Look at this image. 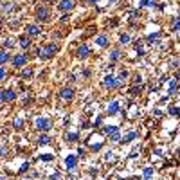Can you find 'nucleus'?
<instances>
[{
	"instance_id": "27",
	"label": "nucleus",
	"mask_w": 180,
	"mask_h": 180,
	"mask_svg": "<svg viewBox=\"0 0 180 180\" xmlns=\"http://www.w3.org/2000/svg\"><path fill=\"white\" fill-rule=\"evenodd\" d=\"M119 40H121V43L124 45V43H130L132 38H130V34H121V38H119Z\"/></svg>"
},
{
	"instance_id": "39",
	"label": "nucleus",
	"mask_w": 180,
	"mask_h": 180,
	"mask_svg": "<svg viewBox=\"0 0 180 180\" xmlns=\"http://www.w3.org/2000/svg\"><path fill=\"white\" fill-rule=\"evenodd\" d=\"M0 101H4V88H0Z\"/></svg>"
},
{
	"instance_id": "42",
	"label": "nucleus",
	"mask_w": 180,
	"mask_h": 180,
	"mask_svg": "<svg viewBox=\"0 0 180 180\" xmlns=\"http://www.w3.org/2000/svg\"><path fill=\"white\" fill-rule=\"evenodd\" d=\"M0 180H6V178H4V177H0Z\"/></svg>"
},
{
	"instance_id": "1",
	"label": "nucleus",
	"mask_w": 180,
	"mask_h": 180,
	"mask_svg": "<svg viewBox=\"0 0 180 180\" xmlns=\"http://www.w3.org/2000/svg\"><path fill=\"white\" fill-rule=\"evenodd\" d=\"M56 52H58V45H56V43H47V45L40 47V51H38L40 58H43V60H49V58H52Z\"/></svg>"
},
{
	"instance_id": "7",
	"label": "nucleus",
	"mask_w": 180,
	"mask_h": 180,
	"mask_svg": "<svg viewBox=\"0 0 180 180\" xmlns=\"http://www.w3.org/2000/svg\"><path fill=\"white\" fill-rule=\"evenodd\" d=\"M105 132L112 137V140H121V135H119V128L117 126H108V128H105Z\"/></svg>"
},
{
	"instance_id": "36",
	"label": "nucleus",
	"mask_w": 180,
	"mask_h": 180,
	"mask_svg": "<svg viewBox=\"0 0 180 180\" xmlns=\"http://www.w3.org/2000/svg\"><path fill=\"white\" fill-rule=\"evenodd\" d=\"M101 123H103V117H101V115H97V119L94 121V124H95V126H99Z\"/></svg>"
},
{
	"instance_id": "2",
	"label": "nucleus",
	"mask_w": 180,
	"mask_h": 180,
	"mask_svg": "<svg viewBox=\"0 0 180 180\" xmlns=\"http://www.w3.org/2000/svg\"><path fill=\"white\" fill-rule=\"evenodd\" d=\"M36 128L42 130V132H47V130L52 128V121L47 119V117H38V119H36Z\"/></svg>"
},
{
	"instance_id": "26",
	"label": "nucleus",
	"mask_w": 180,
	"mask_h": 180,
	"mask_svg": "<svg viewBox=\"0 0 180 180\" xmlns=\"http://www.w3.org/2000/svg\"><path fill=\"white\" fill-rule=\"evenodd\" d=\"M126 77H128V72H126V70H123V72L119 74V77H117V81H119V85H123V81H124Z\"/></svg>"
},
{
	"instance_id": "23",
	"label": "nucleus",
	"mask_w": 180,
	"mask_h": 180,
	"mask_svg": "<svg viewBox=\"0 0 180 180\" xmlns=\"http://www.w3.org/2000/svg\"><path fill=\"white\" fill-rule=\"evenodd\" d=\"M142 177H144L146 180H149L151 177H153V170H151V168H146V170H144V173H142Z\"/></svg>"
},
{
	"instance_id": "20",
	"label": "nucleus",
	"mask_w": 180,
	"mask_h": 180,
	"mask_svg": "<svg viewBox=\"0 0 180 180\" xmlns=\"http://www.w3.org/2000/svg\"><path fill=\"white\" fill-rule=\"evenodd\" d=\"M65 139H67L69 142H76V140L79 139V133H76V132H70V133H67V135H65Z\"/></svg>"
},
{
	"instance_id": "4",
	"label": "nucleus",
	"mask_w": 180,
	"mask_h": 180,
	"mask_svg": "<svg viewBox=\"0 0 180 180\" xmlns=\"http://www.w3.org/2000/svg\"><path fill=\"white\" fill-rule=\"evenodd\" d=\"M60 97L65 99V101L74 99V88H72V86H63V88L60 90Z\"/></svg>"
},
{
	"instance_id": "29",
	"label": "nucleus",
	"mask_w": 180,
	"mask_h": 180,
	"mask_svg": "<svg viewBox=\"0 0 180 180\" xmlns=\"http://www.w3.org/2000/svg\"><path fill=\"white\" fill-rule=\"evenodd\" d=\"M159 36H160V32H153V34H149V36H148V42H155Z\"/></svg>"
},
{
	"instance_id": "12",
	"label": "nucleus",
	"mask_w": 180,
	"mask_h": 180,
	"mask_svg": "<svg viewBox=\"0 0 180 180\" xmlns=\"http://www.w3.org/2000/svg\"><path fill=\"white\" fill-rule=\"evenodd\" d=\"M177 88H178V76L175 74V77L171 79V83L168 85V92L170 94H177Z\"/></svg>"
},
{
	"instance_id": "11",
	"label": "nucleus",
	"mask_w": 180,
	"mask_h": 180,
	"mask_svg": "<svg viewBox=\"0 0 180 180\" xmlns=\"http://www.w3.org/2000/svg\"><path fill=\"white\" fill-rule=\"evenodd\" d=\"M15 99H16V92L11 90V88H4V101H6V103H11V101H15Z\"/></svg>"
},
{
	"instance_id": "25",
	"label": "nucleus",
	"mask_w": 180,
	"mask_h": 180,
	"mask_svg": "<svg viewBox=\"0 0 180 180\" xmlns=\"http://www.w3.org/2000/svg\"><path fill=\"white\" fill-rule=\"evenodd\" d=\"M13 126L15 128H22L23 126V119H22V117H16V119L13 121Z\"/></svg>"
},
{
	"instance_id": "10",
	"label": "nucleus",
	"mask_w": 180,
	"mask_h": 180,
	"mask_svg": "<svg viewBox=\"0 0 180 180\" xmlns=\"http://www.w3.org/2000/svg\"><path fill=\"white\" fill-rule=\"evenodd\" d=\"M25 32H27L29 36H38V34L42 32V29H40L38 25H34V23H29V25H25Z\"/></svg>"
},
{
	"instance_id": "30",
	"label": "nucleus",
	"mask_w": 180,
	"mask_h": 180,
	"mask_svg": "<svg viewBox=\"0 0 180 180\" xmlns=\"http://www.w3.org/2000/svg\"><path fill=\"white\" fill-rule=\"evenodd\" d=\"M170 114L173 117H177V115H178V106H171V108H170Z\"/></svg>"
},
{
	"instance_id": "3",
	"label": "nucleus",
	"mask_w": 180,
	"mask_h": 180,
	"mask_svg": "<svg viewBox=\"0 0 180 180\" xmlns=\"http://www.w3.org/2000/svg\"><path fill=\"white\" fill-rule=\"evenodd\" d=\"M36 18H38L40 22H49V18H51V11H49V7H45V6L38 7V11H36Z\"/></svg>"
},
{
	"instance_id": "40",
	"label": "nucleus",
	"mask_w": 180,
	"mask_h": 180,
	"mask_svg": "<svg viewBox=\"0 0 180 180\" xmlns=\"http://www.w3.org/2000/svg\"><path fill=\"white\" fill-rule=\"evenodd\" d=\"M86 2H90V4H95V2H99V0H86Z\"/></svg>"
},
{
	"instance_id": "9",
	"label": "nucleus",
	"mask_w": 180,
	"mask_h": 180,
	"mask_svg": "<svg viewBox=\"0 0 180 180\" xmlns=\"http://www.w3.org/2000/svg\"><path fill=\"white\" fill-rule=\"evenodd\" d=\"M74 6H76L74 0H61L58 7H60L61 11H65V13H67V11H72V9H74Z\"/></svg>"
},
{
	"instance_id": "17",
	"label": "nucleus",
	"mask_w": 180,
	"mask_h": 180,
	"mask_svg": "<svg viewBox=\"0 0 180 180\" xmlns=\"http://www.w3.org/2000/svg\"><path fill=\"white\" fill-rule=\"evenodd\" d=\"M7 61H11V56L7 51H2L0 52V65H4V63H7Z\"/></svg>"
},
{
	"instance_id": "31",
	"label": "nucleus",
	"mask_w": 180,
	"mask_h": 180,
	"mask_svg": "<svg viewBox=\"0 0 180 180\" xmlns=\"http://www.w3.org/2000/svg\"><path fill=\"white\" fill-rule=\"evenodd\" d=\"M6 76H7L6 69H4V67H0V81H4V79H6Z\"/></svg>"
},
{
	"instance_id": "15",
	"label": "nucleus",
	"mask_w": 180,
	"mask_h": 180,
	"mask_svg": "<svg viewBox=\"0 0 180 180\" xmlns=\"http://www.w3.org/2000/svg\"><path fill=\"white\" fill-rule=\"evenodd\" d=\"M95 45H97V47H106V45H108V36H106V34L95 36Z\"/></svg>"
},
{
	"instance_id": "24",
	"label": "nucleus",
	"mask_w": 180,
	"mask_h": 180,
	"mask_svg": "<svg viewBox=\"0 0 180 180\" xmlns=\"http://www.w3.org/2000/svg\"><path fill=\"white\" fill-rule=\"evenodd\" d=\"M155 4H157V0H140L139 6H149V7H153Z\"/></svg>"
},
{
	"instance_id": "14",
	"label": "nucleus",
	"mask_w": 180,
	"mask_h": 180,
	"mask_svg": "<svg viewBox=\"0 0 180 180\" xmlns=\"http://www.w3.org/2000/svg\"><path fill=\"white\" fill-rule=\"evenodd\" d=\"M119 108H121V106H119V101H112V103L108 105V108H106V112H108L110 115H115L117 112H119Z\"/></svg>"
},
{
	"instance_id": "16",
	"label": "nucleus",
	"mask_w": 180,
	"mask_h": 180,
	"mask_svg": "<svg viewBox=\"0 0 180 180\" xmlns=\"http://www.w3.org/2000/svg\"><path fill=\"white\" fill-rule=\"evenodd\" d=\"M137 137H139V133H137V132H130L128 135H124V137L121 139V142H123V144H126V142H132L133 139H137Z\"/></svg>"
},
{
	"instance_id": "33",
	"label": "nucleus",
	"mask_w": 180,
	"mask_h": 180,
	"mask_svg": "<svg viewBox=\"0 0 180 180\" xmlns=\"http://www.w3.org/2000/svg\"><path fill=\"white\" fill-rule=\"evenodd\" d=\"M54 157L52 155H49V153H45V155H40V160H52Z\"/></svg>"
},
{
	"instance_id": "37",
	"label": "nucleus",
	"mask_w": 180,
	"mask_h": 180,
	"mask_svg": "<svg viewBox=\"0 0 180 180\" xmlns=\"http://www.w3.org/2000/svg\"><path fill=\"white\" fill-rule=\"evenodd\" d=\"M137 52H139V54H144V49H142L140 45H137Z\"/></svg>"
},
{
	"instance_id": "22",
	"label": "nucleus",
	"mask_w": 180,
	"mask_h": 180,
	"mask_svg": "<svg viewBox=\"0 0 180 180\" xmlns=\"http://www.w3.org/2000/svg\"><path fill=\"white\" fill-rule=\"evenodd\" d=\"M119 58H121V51H112V54H110V60H112V61H117V60H119Z\"/></svg>"
},
{
	"instance_id": "35",
	"label": "nucleus",
	"mask_w": 180,
	"mask_h": 180,
	"mask_svg": "<svg viewBox=\"0 0 180 180\" xmlns=\"http://www.w3.org/2000/svg\"><path fill=\"white\" fill-rule=\"evenodd\" d=\"M51 180H60V171H54L51 175Z\"/></svg>"
},
{
	"instance_id": "13",
	"label": "nucleus",
	"mask_w": 180,
	"mask_h": 180,
	"mask_svg": "<svg viewBox=\"0 0 180 180\" xmlns=\"http://www.w3.org/2000/svg\"><path fill=\"white\" fill-rule=\"evenodd\" d=\"M77 56H79V58H88V56H90V47L85 45V43L79 45V49H77Z\"/></svg>"
},
{
	"instance_id": "38",
	"label": "nucleus",
	"mask_w": 180,
	"mask_h": 180,
	"mask_svg": "<svg viewBox=\"0 0 180 180\" xmlns=\"http://www.w3.org/2000/svg\"><path fill=\"white\" fill-rule=\"evenodd\" d=\"M27 168H29V164L25 162V164H23V166H22V168H20V171H25V170H27Z\"/></svg>"
},
{
	"instance_id": "8",
	"label": "nucleus",
	"mask_w": 180,
	"mask_h": 180,
	"mask_svg": "<svg viewBox=\"0 0 180 180\" xmlns=\"http://www.w3.org/2000/svg\"><path fill=\"white\" fill-rule=\"evenodd\" d=\"M65 166H67L69 171L76 170V166H77V157H76V155H69V157L65 159Z\"/></svg>"
},
{
	"instance_id": "28",
	"label": "nucleus",
	"mask_w": 180,
	"mask_h": 180,
	"mask_svg": "<svg viewBox=\"0 0 180 180\" xmlns=\"http://www.w3.org/2000/svg\"><path fill=\"white\" fill-rule=\"evenodd\" d=\"M140 92H142V85H140V86H139V85H135L133 88H132V94H133V95L140 94Z\"/></svg>"
},
{
	"instance_id": "41",
	"label": "nucleus",
	"mask_w": 180,
	"mask_h": 180,
	"mask_svg": "<svg viewBox=\"0 0 180 180\" xmlns=\"http://www.w3.org/2000/svg\"><path fill=\"white\" fill-rule=\"evenodd\" d=\"M108 2H110V4H115V2H119V0H108Z\"/></svg>"
},
{
	"instance_id": "34",
	"label": "nucleus",
	"mask_w": 180,
	"mask_h": 180,
	"mask_svg": "<svg viewBox=\"0 0 180 180\" xmlns=\"http://www.w3.org/2000/svg\"><path fill=\"white\" fill-rule=\"evenodd\" d=\"M173 31L178 32V18H175V20H173Z\"/></svg>"
},
{
	"instance_id": "5",
	"label": "nucleus",
	"mask_w": 180,
	"mask_h": 180,
	"mask_svg": "<svg viewBox=\"0 0 180 180\" xmlns=\"http://www.w3.org/2000/svg\"><path fill=\"white\" fill-rule=\"evenodd\" d=\"M27 61H29L27 54H16V56L13 58V65H15V67H25Z\"/></svg>"
},
{
	"instance_id": "32",
	"label": "nucleus",
	"mask_w": 180,
	"mask_h": 180,
	"mask_svg": "<svg viewBox=\"0 0 180 180\" xmlns=\"http://www.w3.org/2000/svg\"><path fill=\"white\" fill-rule=\"evenodd\" d=\"M13 45H15V42H13L11 38H7V40L4 42V47H6V49H9V47H13Z\"/></svg>"
},
{
	"instance_id": "21",
	"label": "nucleus",
	"mask_w": 180,
	"mask_h": 180,
	"mask_svg": "<svg viewBox=\"0 0 180 180\" xmlns=\"http://www.w3.org/2000/svg\"><path fill=\"white\" fill-rule=\"evenodd\" d=\"M38 142H40L42 146H43V144H49V142H51V137L43 133V135H40V139H38Z\"/></svg>"
},
{
	"instance_id": "18",
	"label": "nucleus",
	"mask_w": 180,
	"mask_h": 180,
	"mask_svg": "<svg viewBox=\"0 0 180 180\" xmlns=\"http://www.w3.org/2000/svg\"><path fill=\"white\" fill-rule=\"evenodd\" d=\"M20 47H23V49H27V47H31V38H27V36H20Z\"/></svg>"
},
{
	"instance_id": "19",
	"label": "nucleus",
	"mask_w": 180,
	"mask_h": 180,
	"mask_svg": "<svg viewBox=\"0 0 180 180\" xmlns=\"http://www.w3.org/2000/svg\"><path fill=\"white\" fill-rule=\"evenodd\" d=\"M32 74H34V70H32L31 67H27V69H23V70H22V72H20V76H22V77H23V79H25V77H32Z\"/></svg>"
},
{
	"instance_id": "6",
	"label": "nucleus",
	"mask_w": 180,
	"mask_h": 180,
	"mask_svg": "<svg viewBox=\"0 0 180 180\" xmlns=\"http://www.w3.org/2000/svg\"><path fill=\"white\" fill-rule=\"evenodd\" d=\"M103 83H105L106 88H115V86H121V85H119V81H117V77H115V76H112V74L106 76Z\"/></svg>"
}]
</instances>
